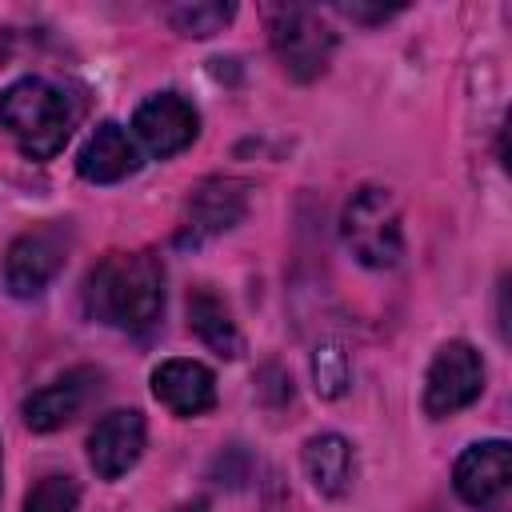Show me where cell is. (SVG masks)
<instances>
[{"mask_svg":"<svg viewBox=\"0 0 512 512\" xmlns=\"http://www.w3.org/2000/svg\"><path fill=\"white\" fill-rule=\"evenodd\" d=\"M84 312L120 332H148L164 312V264L156 252H108L84 280Z\"/></svg>","mask_w":512,"mask_h":512,"instance_id":"1","label":"cell"},{"mask_svg":"<svg viewBox=\"0 0 512 512\" xmlns=\"http://www.w3.org/2000/svg\"><path fill=\"white\" fill-rule=\"evenodd\" d=\"M76 116L80 104L44 76H24L0 92V124L16 136L20 152L32 160L56 156L68 144Z\"/></svg>","mask_w":512,"mask_h":512,"instance_id":"2","label":"cell"},{"mask_svg":"<svg viewBox=\"0 0 512 512\" xmlns=\"http://www.w3.org/2000/svg\"><path fill=\"white\" fill-rule=\"evenodd\" d=\"M340 236L344 248L364 264V268H396L404 256V228H400V208L388 188L364 184L348 196L340 212Z\"/></svg>","mask_w":512,"mask_h":512,"instance_id":"3","label":"cell"},{"mask_svg":"<svg viewBox=\"0 0 512 512\" xmlns=\"http://www.w3.org/2000/svg\"><path fill=\"white\" fill-rule=\"evenodd\" d=\"M268 40L272 52L280 56L284 72L300 84L316 80L336 52V32L332 24L304 4H272L268 8Z\"/></svg>","mask_w":512,"mask_h":512,"instance_id":"4","label":"cell"},{"mask_svg":"<svg viewBox=\"0 0 512 512\" xmlns=\"http://www.w3.org/2000/svg\"><path fill=\"white\" fill-rule=\"evenodd\" d=\"M484 392V360L468 340H448L436 348L428 376H424V412L444 420L468 408Z\"/></svg>","mask_w":512,"mask_h":512,"instance_id":"5","label":"cell"},{"mask_svg":"<svg viewBox=\"0 0 512 512\" xmlns=\"http://www.w3.org/2000/svg\"><path fill=\"white\" fill-rule=\"evenodd\" d=\"M244 212H248V184H240L232 176H212L188 192L176 244L196 248L212 236H224L228 228H236L244 220Z\"/></svg>","mask_w":512,"mask_h":512,"instance_id":"6","label":"cell"},{"mask_svg":"<svg viewBox=\"0 0 512 512\" xmlns=\"http://www.w3.org/2000/svg\"><path fill=\"white\" fill-rule=\"evenodd\" d=\"M64 252H68V228L64 224H40V228L24 232L8 248V260H4V284H8V292L20 296V300L40 296L52 284V276L60 272Z\"/></svg>","mask_w":512,"mask_h":512,"instance_id":"7","label":"cell"},{"mask_svg":"<svg viewBox=\"0 0 512 512\" xmlns=\"http://www.w3.org/2000/svg\"><path fill=\"white\" fill-rule=\"evenodd\" d=\"M452 484H456V496L468 508L496 512L508 496V484H512V448H508V440H480V444L464 448L460 460H456Z\"/></svg>","mask_w":512,"mask_h":512,"instance_id":"8","label":"cell"},{"mask_svg":"<svg viewBox=\"0 0 512 512\" xmlns=\"http://www.w3.org/2000/svg\"><path fill=\"white\" fill-rule=\"evenodd\" d=\"M132 132L136 140L156 156V160H168L176 152H184L196 132H200V116L192 108V100H184L180 92H156L148 96L136 116H132Z\"/></svg>","mask_w":512,"mask_h":512,"instance_id":"9","label":"cell"},{"mask_svg":"<svg viewBox=\"0 0 512 512\" xmlns=\"http://www.w3.org/2000/svg\"><path fill=\"white\" fill-rule=\"evenodd\" d=\"M144 436H148L144 412H136V408H116V412L100 416L96 428L88 432V464H92V472L100 480L124 476L140 460Z\"/></svg>","mask_w":512,"mask_h":512,"instance_id":"10","label":"cell"},{"mask_svg":"<svg viewBox=\"0 0 512 512\" xmlns=\"http://www.w3.org/2000/svg\"><path fill=\"white\" fill-rule=\"evenodd\" d=\"M92 392H100V372L96 368H72L60 380L36 388L32 396H24V424L32 432H56L68 420L80 416V408L92 400Z\"/></svg>","mask_w":512,"mask_h":512,"instance_id":"11","label":"cell"},{"mask_svg":"<svg viewBox=\"0 0 512 512\" xmlns=\"http://www.w3.org/2000/svg\"><path fill=\"white\" fill-rule=\"evenodd\" d=\"M152 396L176 416H200L216 404V376L200 360H164L152 368Z\"/></svg>","mask_w":512,"mask_h":512,"instance_id":"12","label":"cell"},{"mask_svg":"<svg viewBox=\"0 0 512 512\" xmlns=\"http://www.w3.org/2000/svg\"><path fill=\"white\" fill-rule=\"evenodd\" d=\"M136 168H140L136 140L116 120L96 124V132L84 140V148L76 156V172L84 180H92V184H116V180L132 176Z\"/></svg>","mask_w":512,"mask_h":512,"instance_id":"13","label":"cell"},{"mask_svg":"<svg viewBox=\"0 0 512 512\" xmlns=\"http://www.w3.org/2000/svg\"><path fill=\"white\" fill-rule=\"evenodd\" d=\"M188 328L224 360H236L244 352V336H240L228 304L212 288H192L188 292Z\"/></svg>","mask_w":512,"mask_h":512,"instance_id":"14","label":"cell"},{"mask_svg":"<svg viewBox=\"0 0 512 512\" xmlns=\"http://www.w3.org/2000/svg\"><path fill=\"white\" fill-rule=\"evenodd\" d=\"M304 472L320 496H344L352 484V444L336 432H320L304 444Z\"/></svg>","mask_w":512,"mask_h":512,"instance_id":"15","label":"cell"},{"mask_svg":"<svg viewBox=\"0 0 512 512\" xmlns=\"http://www.w3.org/2000/svg\"><path fill=\"white\" fill-rule=\"evenodd\" d=\"M164 16H168V24L176 32L204 40V36H216L236 16V8L232 4H220V0H212V4H172Z\"/></svg>","mask_w":512,"mask_h":512,"instance_id":"16","label":"cell"},{"mask_svg":"<svg viewBox=\"0 0 512 512\" xmlns=\"http://www.w3.org/2000/svg\"><path fill=\"white\" fill-rule=\"evenodd\" d=\"M312 380H316V392L324 400H336L348 392V380H352V364H348V352L340 344H320L312 352Z\"/></svg>","mask_w":512,"mask_h":512,"instance_id":"17","label":"cell"},{"mask_svg":"<svg viewBox=\"0 0 512 512\" xmlns=\"http://www.w3.org/2000/svg\"><path fill=\"white\" fill-rule=\"evenodd\" d=\"M76 504H80V488H76V480L52 472V476H40V480L28 488L20 512H76Z\"/></svg>","mask_w":512,"mask_h":512,"instance_id":"18","label":"cell"},{"mask_svg":"<svg viewBox=\"0 0 512 512\" xmlns=\"http://www.w3.org/2000/svg\"><path fill=\"white\" fill-rule=\"evenodd\" d=\"M340 12L352 16V20H388V16H396V8H356V4H340Z\"/></svg>","mask_w":512,"mask_h":512,"instance_id":"19","label":"cell"},{"mask_svg":"<svg viewBox=\"0 0 512 512\" xmlns=\"http://www.w3.org/2000/svg\"><path fill=\"white\" fill-rule=\"evenodd\" d=\"M176 512H204V504H188V508H176Z\"/></svg>","mask_w":512,"mask_h":512,"instance_id":"20","label":"cell"}]
</instances>
